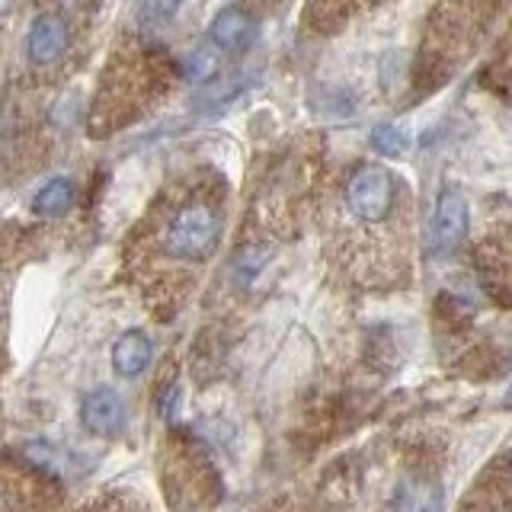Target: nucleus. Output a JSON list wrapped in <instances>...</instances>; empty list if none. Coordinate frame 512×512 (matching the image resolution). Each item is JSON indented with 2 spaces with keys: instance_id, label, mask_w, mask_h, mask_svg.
<instances>
[{
  "instance_id": "f257e3e1",
  "label": "nucleus",
  "mask_w": 512,
  "mask_h": 512,
  "mask_svg": "<svg viewBox=\"0 0 512 512\" xmlns=\"http://www.w3.org/2000/svg\"><path fill=\"white\" fill-rule=\"evenodd\" d=\"M218 237L221 208L215 205L212 196L196 192V196H186L160 212L151 231V244L154 253L170 260L173 266H196L215 253Z\"/></svg>"
},
{
  "instance_id": "7ed1b4c3",
  "label": "nucleus",
  "mask_w": 512,
  "mask_h": 512,
  "mask_svg": "<svg viewBox=\"0 0 512 512\" xmlns=\"http://www.w3.org/2000/svg\"><path fill=\"white\" fill-rule=\"evenodd\" d=\"M464 231H468V202H464L461 192L445 189L436 202V212H432V224H429L432 250L452 253L461 244Z\"/></svg>"
},
{
  "instance_id": "423d86ee",
  "label": "nucleus",
  "mask_w": 512,
  "mask_h": 512,
  "mask_svg": "<svg viewBox=\"0 0 512 512\" xmlns=\"http://www.w3.org/2000/svg\"><path fill=\"white\" fill-rule=\"evenodd\" d=\"M253 36V20L247 10L240 7H221L215 13L212 26H208V39H212L215 48H221V52H244L247 42Z\"/></svg>"
},
{
  "instance_id": "9b49d317",
  "label": "nucleus",
  "mask_w": 512,
  "mask_h": 512,
  "mask_svg": "<svg viewBox=\"0 0 512 512\" xmlns=\"http://www.w3.org/2000/svg\"><path fill=\"white\" fill-rule=\"evenodd\" d=\"M372 148L384 157H400L410 148V138L397 125H378L372 132Z\"/></svg>"
},
{
  "instance_id": "0eeeda50",
  "label": "nucleus",
  "mask_w": 512,
  "mask_h": 512,
  "mask_svg": "<svg viewBox=\"0 0 512 512\" xmlns=\"http://www.w3.org/2000/svg\"><path fill=\"white\" fill-rule=\"evenodd\" d=\"M151 340L148 333L141 330H128L125 336H119V343L112 346V368H116L119 378H138L151 362Z\"/></svg>"
},
{
  "instance_id": "1a4fd4ad",
  "label": "nucleus",
  "mask_w": 512,
  "mask_h": 512,
  "mask_svg": "<svg viewBox=\"0 0 512 512\" xmlns=\"http://www.w3.org/2000/svg\"><path fill=\"white\" fill-rule=\"evenodd\" d=\"M400 512H439L442 509V496L439 487H432L429 480H413L400 493Z\"/></svg>"
},
{
  "instance_id": "20e7f679",
  "label": "nucleus",
  "mask_w": 512,
  "mask_h": 512,
  "mask_svg": "<svg viewBox=\"0 0 512 512\" xmlns=\"http://www.w3.org/2000/svg\"><path fill=\"white\" fill-rule=\"evenodd\" d=\"M68 48V20L61 13H42L26 36V55L36 68L55 64Z\"/></svg>"
},
{
  "instance_id": "f8f14e48",
  "label": "nucleus",
  "mask_w": 512,
  "mask_h": 512,
  "mask_svg": "<svg viewBox=\"0 0 512 512\" xmlns=\"http://www.w3.org/2000/svg\"><path fill=\"white\" fill-rule=\"evenodd\" d=\"M464 512H512V503H509V493L500 490V487H480L471 503Z\"/></svg>"
},
{
  "instance_id": "ddd939ff",
  "label": "nucleus",
  "mask_w": 512,
  "mask_h": 512,
  "mask_svg": "<svg viewBox=\"0 0 512 512\" xmlns=\"http://www.w3.org/2000/svg\"><path fill=\"white\" fill-rule=\"evenodd\" d=\"M506 404L512 407V384H509V391H506Z\"/></svg>"
},
{
  "instance_id": "f03ea898",
  "label": "nucleus",
  "mask_w": 512,
  "mask_h": 512,
  "mask_svg": "<svg viewBox=\"0 0 512 512\" xmlns=\"http://www.w3.org/2000/svg\"><path fill=\"white\" fill-rule=\"evenodd\" d=\"M343 208L352 221L365 224V228L388 224L400 208L397 176L391 170L378 167V164L356 167L343 186Z\"/></svg>"
},
{
  "instance_id": "39448f33",
  "label": "nucleus",
  "mask_w": 512,
  "mask_h": 512,
  "mask_svg": "<svg viewBox=\"0 0 512 512\" xmlns=\"http://www.w3.org/2000/svg\"><path fill=\"white\" fill-rule=\"evenodd\" d=\"M80 423H84V429L93 432V436H116V432L122 429V423H125L122 397L116 391H109V388L93 391L84 400V407H80Z\"/></svg>"
},
{
  "instance_id": "9d476101",
  "label": "nucleus",
  "mask_w": 512,
  "mask_h": 512,
  "mask_svg": "<svg viewBox=\"0 0 512 512\" xmlns=\"http://www.w3.org/2000/svg\"><path fill=\"white\" fill-rule=\"evenodd\" d=\"M221 68V61L215 52H208V48H196V52H189L183 61H180V71L186 80H196V84H205V80H212Z\"/></svg>"
},
{
  "instance_id": "6e6552de",
  "label": "nucleus",
  "mask_w": 512,
  "mask_h": 512,
  "mask_svg": "<svg viewBox=\"0 0 512 512\" xmlns=\"http://www.w3.org/2000/svg\"><path fill=\"white\" fill-rule=\"evenodd\" d=\"M32 205H36V212L45 215V218L64 215V212H68V208L74 205V183L68 180V176H55V180H48V183L36 192V199H32Z\"/></svg>"
}]
</instances>
